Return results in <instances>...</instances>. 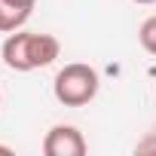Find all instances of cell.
<instances>
[{
  "mask_svg": "<svg viewBox=\"0 0 156 156\" xmlns=\"http://www.w3.org/2000/svg\"><path fill=\"white\" fill-rule=\"evenodd\" d=\"M58 52H61V43L52 34H31V31H12L6 37L3 49H0L3 64L9 70H19V73L52 64L58 58Z\"/></svg>",
  "mask_w": 156,
  "mask_h": 156,
  "instance_id": "obj_1",
  "label": "cell"
},
{
  "mask_svg": "<svg viewBox=\"0 0 156 156\" xmlns=\"http://www.w3.org/2000/svg\"><path fill=\"white\" fill-rule=\"evenodd\" d=\"M98 86H101L98 70L83 64V61H73V64H64L55 73L52 92H55L58 104H64V107H83L98 95Z\"/></svg>",
  "mask_w": 156,
  "mask_h": 156,
  "instance_id": "obj_2",
  "label": "cell"
},
{
  "mask_svg": "<svg viewBox=\"0 0 156 156\" xmlns=\"http://www.w3.org/2000/svg\"><path fill=\"white\" fill-rule=\"evenodd\" d=\"M89 147H86V138L76 126H52L43 138V153L46 156H83Z\"/></svg>",
  "mask_w": 156,
  "mask_h": 156,
  "instance_id": "obj_3",
  "label": "cell"
},
{
  "mask_svg": "<svg viewBox=\"0 0 156 156\" xmlns=\"http://www.w3.org/2000/svg\"><path fill=\"white\" fill-rule=\"evenodd\" d=\"M31 19V9H22L9 0H0V31L3 34H12V31H22V25Z\"/></svg>",
  "mask_w": 156,
  "mask_h": 156,
  "instance_id": "obj_4",
  "label": "cell"
},
{
  "mask_svg": "<svg viewBox=\"0 0 156 156\" xmlns=\"http://www.w3.org/2000/svg\"><path fill=\"white\" fill-rule=\"evenodd\" d=\"M138 40H141V46H144L150 55H156V16L144 19V25H141V31H138Z\"/></svg>",
  "mask_w": 156,
  "mask_h": 156,
  "instance_id": "obj_5",
  "label": "cell"
},
{
  "mask_svg": "<svg viewBox=\"0 0 156 156\" xmlns=\"http://www.w3.org/2000/svg\"><path fill=\"white\" fill-rule=\"evenodd\" d=\"M9 3H16V6H22V9H31V12H34V3H37V0H9Z\"/></svg>",
  "mask_w": 156,
  "mask_h": 156,
  "instance_id": "obj_6",
  "label": "cell"
},
{
  "mask_svg": "<svg viewBox=\"0 0 156 156\" xmlns=\"http://www.w3.org/2000/svg\"><path fill=\"white\" fill-rule=\"evenodd\" d=\"M135 3H144V6H147V3H156V0H135Z\"/></svg>",
  "mask_w": 156,
  "mask_h": 156,
  "instance_id": "obj_7",
  "label": "cell"
},
{
  "mask_svg": "<svg viewBox=\"0 0 156 156\" xmlns=\"http://www.w3.org/2000/svg\"><path fill=\"white\" fill-rule=\"evenodd\" d=\"M0 101H3V95H0Z\"/></svg>",
  "mask_w": 156,
  "mask_h": 156,
  "instance_id": "obj_8",
  "label": "cell"
}]
</instances>
